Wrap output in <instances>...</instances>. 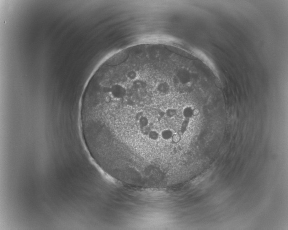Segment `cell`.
Wrapping results in <instances>:
<instances>
[{"instance_id":"5b68a950","label":"cell","mask_w":288,"mask_h":230,"mask_svg":"<svg viewBox=\"0 0 288 230\" xmlns=\"http://www.w3.org/2000/svg\"><path fill=\"white\" fill-rule=\"evenodd\" d=\"M199 113H200V111L198 109L194 108V111H193V117L198 116Z\"/></svg>"},{"instance_id":"3957f363","label":"cell","mask_w":288,"mask_h":230,"mask_svg":"<svg viewBox=\"0 0 288 230\" xmlns=\"http://www.w3.org/2000/svg\"><path fill=\"white\" fill-rule=\"evenodd\" d=\"M194 108L192 106H187L183 108V117L186 119H190L193 117V111Z\"/></svg>"},{"instance_id":"6da1fadb","label":"cell","mask_w":288,"mask_h":230,"mask_svg":"<svg viewBox=\"0 0 288 230\" xmlns=\"http://www.w3.org/2000/svg\"><path fill=\"white\" fill-rule=\"evenodd\" d=\"M174 133L171 129H165L161 133V139L163 142H167L172 140Z\"/></svg>"},{"instance_id":"7a4b0ae2","label":"cell","mask_w":288,"mask_h":230,"mask_svg":"<svg viewBox=\"0 0 288 230\" xmlns=\"http://www.w3.org/2000/svg\"><path fill=\"white\" fill-rule=\"evenodd\" d=\"M178 114V111L176 108L168 107L165 109L164 114L165 117L168 119H173L176 117Z\"/></svg>"},{"instance_id":"277c9868","label":"cell","mask_w":288,"mask_h":230,"mask_svg":"<svg viewBox=\"0 0 288 230\" xmlns=\"http://www.w3.org/2000/svg\"><path fill=\"white\" fill-rule=\"evenodd\" d=\"M180 139H181V136L180 134L178 133H176V134L174 133L171 140L173 141L174 143H178L180 141Z\"/></svg>"}]
</instances>
